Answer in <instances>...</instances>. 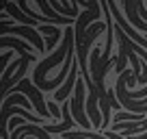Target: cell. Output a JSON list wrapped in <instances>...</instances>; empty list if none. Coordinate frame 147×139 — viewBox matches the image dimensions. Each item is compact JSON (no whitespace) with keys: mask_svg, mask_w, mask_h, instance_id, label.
I'll return each mask as SVG.
<instances>
[{"mask_svg":"<svg viewBox=\"0 0 147 139\" xmlns=\"http://www.w3.org/2000/svg\"><path fill=\"white\" fill-rule=\"evenodd\" d=\"M78 70H80L78 61H74L71 72H69V76H67V83H63V87H61L59 91H54V102H67L69 100V93H71V89H76V83H78V78H80Z\"/></svg>","mask_w":147,"mask_h":139,"instance_id":"7a4b0ae2","label":"cell"},{"mask_svg":"<svg viewBox=\"0 0 147 139\" xmlns=\"http://www.w3.org/2000/svg\"><path fill=\"white\" fill-rule=\"evenodd\" d=\"M39 33H41L43 37H46V50H56V48L61 46V42H63V33H61L59 26H46V24H41L39 26Z\"/></svg>","mask_w":147,"mask_h":139,"instance_id":"3957f363","label":"cell"},{"mask_svg":"<svg viewBox=\"0 0 147 139\" xmlns=\"http://www.w3.org/2000/svg\"><path fill=\"white\" fill-rule=\"evenodd\" d=\"M11 59V52H5V55H0V70L7 65V61Z\"/></svg>","mask_w":147,"mask_h":139,"instance_id":"5b68a950","label":"cell"},{"mask_svg":"<svg viewBox=\"0 0 147 139\" xmlns=\"http://www.w3.org/2000/svg\"><path fill=\"white\" fill-rule=\"evenodd\" d=\"M84 78L80 76L78 78V83H76V89H74V98L69 100V109H71V115H74V122L80 126V128H93V124H91V120H89V115H87V104H84Z\"/></svg>","mask_w":147,"mask_h":139,"instance_id":"6da1fadb","label":"cell"},{"mask_svg":"<svg viewBox=\"0 0 147 139\" xmlns=\"http://www.w3.org/2000/svg\"><path fill=\"white\" fill-rule=\"evenodd\" d=\"M104 135H106L108 139H125V137H121L119 133H113V130H104Z\"/></svg>","mask_w":147,"mask_h":139,"instance_id":"8992f818","label":"cell"},{"mask_svg":"<svg viewBox=\"0 0 147 139\" xmlns=\"http://www.w3.org/2000/svg\"><path fill=\"white\" fill-rule=\"evenodd\" d=\"M15 104H20L22 109L30 111V104H28V96H24V93H13V96H9V98L5 100V104H2V109H7V107H15Z\"/></svg>","mask_w":147,"mask_h":139,"instance_id":"277c9868","label":"cell"}]
</instances>
